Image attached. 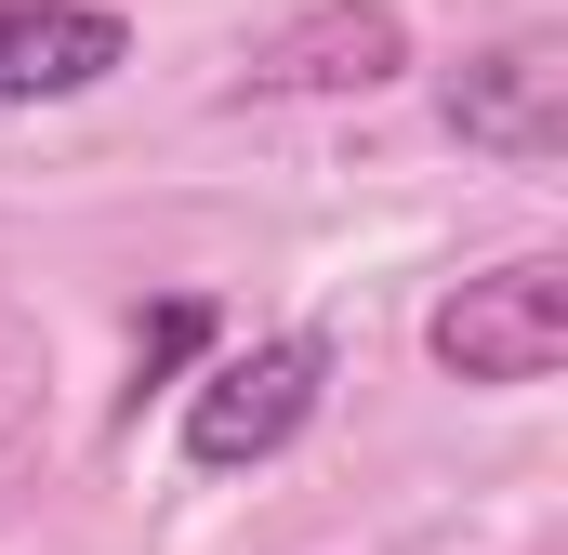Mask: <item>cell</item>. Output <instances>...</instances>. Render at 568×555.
Returning a JSON list of instances; mask_svg holds the SVG:
<instances>
[{"label":"cell","mask_w":568,"mask_h":555,"mask_svg":"<svg viewBox=\"0 0 568 555\" xmlns=\"http://www.w3.org/2000/svg\"><path fill=\"white\" fill-rule=\"evenodd\" d=\"M317 411H331V331H252L185 384V463L199 476H252Z\"/></svg>","instance_id":"6da1fadb"},{"label":"cell","mask_w":568,"mask_h":555,"mask_svg":"<svg viewBox=\"0 0 568 555\" xmlns=\"http://www.w3.org/2000/svg\"><path fill=\"white\" fill-rule=\"evenodd\" d=\"M424 357L449 371V384H556V357H568V278L542 265V252L463 278V291L424 317Z\"/></svg>","instance_id":"7a4b0ae2"},{"label":"cell","mask_w":568,"mask_h":555,"mask_svg":"<svg viewBox=\"0 0 568 555\" xmlns=\"http://www.w3.org/2000/svg\"><path fill=\"white\" fill-rule=\"evenodd\" d=\"M436 120L476 145V159L542 172V159H568V53L556 40H489V53H463V67L436 80Z\"/></svg>","instance_id":"3957f363"},{"label":"cell","mask_w":568,"mask_h":555,"mask_svg":"<svg viewBox=\"0 0 568 555\" xmlns=\"http://www.w3.org/2000/svg\"><path fill=\"white\" fill-rule=\"evenodd\" d=\"M397 67H410L397 0H304L291 27H265L239 53V107H278V93H384Z\"/></svg>","instance_id":"277c9868"},{"label":"cell","mask_w":568,"mask_h":555,"mask_svg":"<svg viewBox=\"0 0 568 555\" xmlns=\"http://www.w3.org/2000/svg\"><path fill=\"white\" fill-rule=\"evenodd\" d=\"M133 67V27L106 0H0V107H67Z\"/></svg>","instance_id":"5b68a950"},{"label":"cell","mask_w":568,"mask_h":555,"mask_svg":"<svg viewBox=\"0 0 568 555\" xmlns=\"http://www.w3.org/2000/svg\"><path fill=\"white\" fill-rule=\"evenodd\" d=\"M199 344H212V304H159V317L133 331V397H145V384H172Z\"/></svg>","instance_id":"8992f818"}]
</instances>
